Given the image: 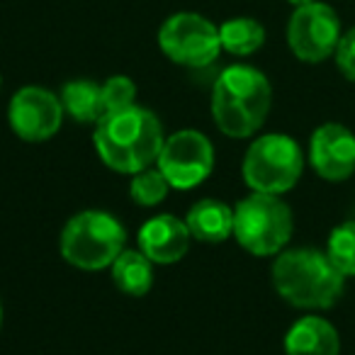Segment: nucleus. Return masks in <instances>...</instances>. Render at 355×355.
Masks as SVG:
<instances>
[{"label": "nucleus", "mask_w": 355, "mask_h": 355, "mask_svg": "<svg viewBox=\"0 0 355 355\" xmlns=\"http://www.w3.org/2000/svg\"><path fill=\"white\" fill-rule=\"evenodd\" d=\"M95 151L107 168L124 175L151 168L163 148V124L151 110L132 105L95 124Z\"/></svg>", "instance_id": "1"}, {"label": "nucleus", "mask_w": 355, "mask_h": 355, "mask_svg": "<svg viewBox=\"0 0 355 355\" xmlns=\"http://www.w3.org/2000/svg\"><path fill=\"white\" fill-rule=\"evenodd\" d=\"M272 105V85L253 66L236 64L217 76L212 88V117L219 132L248 139L266 124Z\"/></svg>", "instance_id": "2"}, {"label": "nucleus", "mask_w": 355, "mask_h": 355, "mask_svg": "<svg viewBox=\"0 0 355 355\" xmlns=\"http://www.w3.org/2000/svg\"><path fill=\"white\" fill-rule=\"evenodd\" d=\"M270 272L275 292L297 309H331L345 290V275L316 248L277 253Z\"/></svg>", "instance_id": "3"}, {"label": "nucleus", "mask_w": 355, "mask_h": 355, "mask_svg": "<svg viewBox=\"0 0 355 355\" xmlns=\"http://www.w3.org/2000/svg\"><path fill=\"white\" fill-rule=\"evenodd\" d=\"M127 229L103 209H85L66 222L61 232V256L80 270H105L124 251Z\"/></svg>", "instance_id": "4"}, {"label": "nucleus", "mask_w": 355, "mask_h": 355, "mask_svg": "<svg viewBox=\"0 0 355 355\" xmlns=\"http://www.w3.org/2000/svg\"><path fill=\"white\" fill-rule=\"evenodd\" d=\"M295 217L280 195L251 193L234 207V239L253 256H277L290 243Z\"/></svg>", "instance_id": "5"}, {"label": "nucleus", "mask_w": 355, "mask_h": 355, "mask_svg": "<svg viewBox=\"0 0 355 355\" xmlns=\"http://www.w3.org/2000/svg\"><path fill=\"white\" fill-rule=\"evenodd\" d=\"M304 171V153L287 134H266L248 146L241 163L243 183L253 193L282 195L300 183Z\"/></svg>", "instance_id": "6"}, {"label": "nucleus", "mask_w": 355, "mask_h": 355, "mask_svg": "<svg viewBox=\"0 0 355 355\" xmlns=\"http://www.w3.org/2000/svg\"><path fill=\"white\" fill-rule=\"evenodd\" d=\"M158 46L178 66L205 69L222 54L219 27L200 12H175L158 30Z\"/></svg>", "instance_id": "7"}, {"label": "nucleus", "mask_w": 355, "mask_h": 355, "mask_svg": "<svg viewBox=\"0 0 355 355\" xmlns=\"http://www.w3.org/2000/svg\"><path fill=\"white\" fill-rule=\"evenodd\" d=\"M158 168L173 190H193L214 171V146L202 132L180 129L163 141Z\"/></svg>", "instance_id": "8"}, {"label": "nucleus", "mask_w": 355, "mask_h": 355, "mask_svg": "<svg viewBox=\"0 0 355 355\" xmlns=\"http://www.w3.org/2000/svg\"><path fill=\"white\" fill-rule=\"evenodd\" d=\"M340 20L336 10L321 0L295 8L287 22V44L304 64H321L336 54L340 42Z\"/></svg>", "instance_id": "9"}, {"label": "nucleus", "mask_w": 355, "mask_h": 355, "mask_svg": "<svg viewBox=\"0 0 355 355\" xmlns=\"http://www.w3.org/2000/svg\"><path fill=\"white\" fill-rule=\"evenodd\" d=\"M64 105L61 98L42 85H25L10 100L8 122L10 129L30 144H42L51 139L64 122Z\"/></svg>", "instance_id": "10"}, {"label": "nucleus", "mask_w": 355, "mask_h": 355, "mask_svg": "<svg viewBox=\"0 0 355 355\" xmlns=\"http://www.w3.org/2000/svg\"><path fill=\"white\" fill-rule=\"evenodd\" d=\"M309 163L329 183H343L355 173V134L345 124L326 122L309 139Z\"/></svg>", "instance_id": "11"}, {"label": "nucleus", "mask_w": 355, "mask_h": 355, "mask_svg": "<svg viewBox=\"0 0 355 355\" xmlns=\"http://www.w3.org/2000/svg\"><path fill=\"white\" fill-rule=\"evenodd\" d=\"M190 234L185 219H178L173 214H158L151 217L139 229V251L158 266H173L183 261L190 248Z\"/></svg>", "instance_id": "12"}, {"label": "nucleus", "mask_w": 355, "mask_h": 355, "mask_svg": "<svg viewBox=\"0 0 355 355\" xmlns=\"http://www.w3.org/2000/svg\"><path fill=\"white\" fill-rule=\"evenodd\" d=\"M287 355H338L340 336L331 321L321 316H302L285 334Z\"/></svg>", "instance_id": "13"}, {"label": "nucleus", "mask_w": 355, "mask_h": 355, "mask_svg": "<svg viewBox=\"0 0 355 355\" xmlns=\"http://www.w3.org/2000/svg\"><path fill=\"white\" fill-rule=\"evenodd\" d=\"M193 239L202 243H222L234 236V209L222 200H200L185 214Z\"/></svg>", "instance_id": "14"}, {"label": "nucleus", "mask_w": 355, "mask_h": 355, "mask_svg": "<svg viewBox=\"0 0 355 355\" xmlns=\"http://www.w3.org/2000/svg\"><path fill=\"white\" fill-rule=\"evenodd\" d=\"M59 98L64 105V112L78 124H98L105 117L103 85L95 80H69L61 88Z\"/></svg>", "instance_id": "15"}, {"label": "nucleus", "mask_w": 355, "mask_h": 355, "mask_svg": "<svg viewBox=\"0 0 355 355\" xmlns=\"http://www.w3.org/2000/svg\"><path fill=\"white\" fill-rule=\"evenodd\" d=\"M112 282L129 297H144L153 285V263L141 251L124 248L110 266Z\"/></svg>", "instance_id": "16"}, {"label": "nucleus", "mask_w": 355, "mask_h": 355, "mask_svg": "<svg viewBox=\"0 0 355 355\" xmlns=\"http://www.w3.org/2000/svg\"><path fill=\"white\" fill-rule=\"evenodd\" d=\"M222 51L232 56H251L266 44V27L253 17H232L219 25Z\"/></svg>", "instance_id": "17"}, {"label": "nucleus", "mask_w": 355, "mask_h": 355, "mask_svg": "<svg viewBox=\"0 0 355 355\" xmlns=\"http://www.w3.org/2000/svg\"><path fill=\"white\" fill-rule=\"evenodd\" d=\"M171 183L161 173V168H144V171L134 173L132 183H129V195L137 205L141 207H156L168 198Z\"/></svg>", "instance_id": "18"}, {"label": "nucleus", "mask_w": 355, "mask_h": 355, "mask_svg": "<svg viewBox=\"0 0 355 355\" xmlns=\"http://www.w3.org/2000/svg\"><path fill=\"white\" fill-rule=\"evenodd\" d=\"M326 256L345 277H355V222L338 224L329 234Z\"/></svg>", "instance_id": "19"}, {"label": "nucleus", "mask_w": 355, "mask_h": 355, "mask_svg": "<svg viewBox=\"0 0 355 355\" xmlns=\"http://www.w3.org/2000/svg\"><path fill=\"white\" fill-rule=\"evenodd\" d=\"M103 85V103H105V114L119 112V110H127L137 100V83L127 76H112Z\"/></svg>", "instance_id": "20"}, {"label": "nucleus", "mask_w": 355, "mask_h": 355, "mask_svg": "<svg viewBox=\"0 0 355 355\" xmlns=\"http://www.w3.org/2000/svg\"><path fill=\"white\" fill-rule=\"evenodd\" d=\"M334 59H336V66H338L340 73H343L350 83H355V27L345 32V35H340V42H338V46H336Z\"/></svg>", "instance_id": "21"}, {"label": "nucleus", "mask_w": 355, "mask_h": 355, "mask_svg": "<svg viewBox=\"0 0 355 355\" xmlns=\"http://www.w3.org/2000/svg\"><path fill=\"white\" fill-rule=\"evenodd\" d=\"M287 3H292L295 8H300V6H309V3H316V0H287Z\"/></svg>", "instance_id": "22"}, {"label": "nucleus", "mask_w": 355, "mask_h": 355, "mask_svg": "<svg viewBox=\"0 0 355 355\" xmlns=\"http://www.w3.org/2000/svg\"><path fill=\"white\" fill-rule=\"evenodd\" d=\"M0 329H3V300H0Z\"/></svg>", "instance_id": "23"}, {"label": "nucleus", "mask_w": 355, "mask_h": 355, "mask_svg": "<svg viewBox=\"0 0 355 355\" xmlns=\"http://www.w3.org/2000/svg\"><path fill=\"white\" fill-rule=\"evenodd\" d=\"M0 88H3V76H0Z\"/></svg>", "instance_id": "24"}]
</instances>
